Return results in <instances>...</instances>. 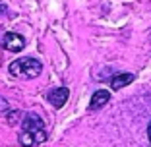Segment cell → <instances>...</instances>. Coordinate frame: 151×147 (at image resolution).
<instances>
[{"label": "cell", "instance_id": "obj_7", "mask_svg": "<svg viewBox=\"0 0 151 147\" xmlns=\"http://www.w3.org/2000/svg\"><path fill=\"white\" fill-rule=\"evenodd\" d=\"M147 134H149V143H151V124H149V128H147Z\"/></svg>", "mask_w": 151, "mask_h": 147}, {"label": "cell", "instance_id": "obj_8", "mask_svg": "<svg viewBox=\"0 0 151 147\" xmlns=\"http://www.w3.org/2000/svg\"><path fill=\"white\" fill-rule=\"evenodd\" d=\"M149 41H151V35H149Z\"/></svg>", "mask_w": 151, "mask_h": 147}, {"label": "cell", "instance_id": "obj_4", "mask_svg": "<svg viewBox=\"0 0 151 147\" xmlns=\"http://www.w3.org/2000/svg\"><path fill=\"white\" fill-rule=\"evenodd\" d=\"M68 97H70V91L66 87H54L47 93V101L52 105L54 108H60L68 103Z\"/></svg>", "mask_w": 151, "mask_h": 147}, {"label": "cell", "instance_id": "obj_2", "mask_svg": "<svg viewBox=\"0 0 151 147\" xmlns=\"http://www.w3.org/2000/svg\"><path fill=\"white\" fill-rule=\"evenodd\" d=\"M22 128H23L22 132H25V134H29L33 138L35 145L45 143V139H47V132H45V124H43V120H41L39 114H35V112H27V114H23Z\"/></svg>", "mask_w": 151, "mask_h": 147}, {"label": "cell", "instance_id": "obj_1", "mask_svg": "<svg viewBox=\"0 0 151 147\" xmlns=\"http://www.w3.org/2000/svg\"><path fill=\"white\" fill-rule=\"evenodd\" d=\"M10 74L14 77H18V80H35L39 76L41 72H43V64L37 60V58H18V60H14L12 64L8 66Z\"/></svg>", "mask_w": 151, "mask_h": 147}, {"label": "cell", "instance_id": "obj_3", "mask_svg": "<svg viewBox=\"0 0 151 147\" xmlns=\"http://www.w3.org/2000/svg\"><path fill=\"white\" fill-rule=\"evenodd\" d=\"M2 47L10 52H19V50L25 49V37L19 35V33L8 31L4 37H2Z\"/></svg>", "mask_w": 151, "mask_h": 147}, {"label": "cell", "instance_id": "obj_6", "mask_svg": "<svg viewBox=\"0 0 151 147\" xmlns=\"http://www.w3.org/2000/svg\"><path fill=\"white\" fill-rule=\"evenodd\" d=\"M134 80H136V76L130 74V72H124V74H114L112 80H111V89L118 91V89H122V87H126V85H130Z\"/></svg>", "mask_w": 151, "mask_h": 147}, {"label": "cell", "instance_id": "obj_5", "mask_svg": "<svg viewBox=\"0 0 151 147\" xmlns=\"http://www.w3.org/2000/svg\"><path fill=\"white\" fill-rule=\"evenodd\" d=\"M111 99V93L107 89H97L93 95H91V101H89V110H99L109 103Z\"/></svg>", "mask_w": 151, "mask_h": 147}]
</instances>
